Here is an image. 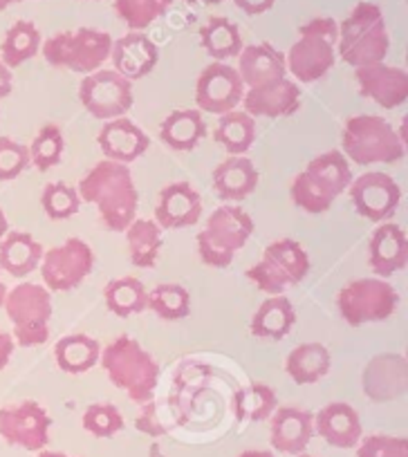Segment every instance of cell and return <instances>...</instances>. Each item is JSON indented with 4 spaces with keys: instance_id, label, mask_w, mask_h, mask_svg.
I'll list each match as a JSON object with an SVG mask.
<instances>
[{
    "instance_id": "74e56055",
    "label": "cell",
    "mask_w": 408,
    "mask_h": 457,
    "mask_svg": "<svg viewBox=\"0 0 408 457\" xmlns=\"http://www.w3.org/2000/svg\"><path fill=\"white\" fill-rule=\"evenodd\" d=\"M148 307L162 320H182L191 314V294L178 283H162L148 294Z\"/></svg>"
},
{
    "instance_id": "8992f818",
    "label": "cell",
    "mask_w": 408,
    "mask_h": 457,
    "mask_svg": "<svg viewBox=\"0 0 408 457\" xmlns=\"http://www.w3.org/2000/svg\"><path fill=\"white\" fill-rule=\"evenodd\" d=\"M254 234V220L243 206L222 204L207 218V224L197 234V256L207 267L227 270L236 253L247 245Z\"/></svg>"
},
{
    "instance_id": "91938a15",
    "label": "cell",
    "mask_w": 408,
    "mask_h": 457,
    "mask_svg": "<svg viewBox=\"0 0 408 457\" xmlns=\"http://www.w3.org/2000/svg\"><path fill=\"white\" fill-rule=\"evenodd\" d=\"M294 457H317V455H308V453H301V455H294Z\"/></svg>"
},
{
    "instance_id": "2e32d148",
    "label": "cell",
    "mask_w": 408,
    "mask_h": 457,
    "mask_svg": "<svg viewBox=\"0 0 408 457\" xmlns=\"http://www.w3.org/2000/svg\"><path fill=\"white\" fill-rule=\"evenodd\" d=\"M362 388L371 402L386 403L404 397L408 388V361L404 354L384 353L372 357L362 372Z\"/></svg>"
},
{
    "instance_id": "5bb4252c",
    "label": "cell",
    "mask_w": 408,
    "mask_h": 457,
    "mask_svg": "<svg viewBox=\"0 0 408 457\" xmlns=\"http://www.w3.org/2000/svg\"><path fill=\"white\" fill-rule=\"evenodd\" d=\"M245 83L238 70L225 61H213L196 81V104L200 112L225 114L243 104Z\"/></svg>"
},
{
    "instance_id": "4316f807",
    "label": "cell",
    "mask_w": 408,
    "mask_h": 457,
    "mask_svg": "<svg viewBox=\"0 0 408 457\" xmlns=\"http://www.w3.org/2000/svg\"><path fill=\"white\" fill-rule=\"evenodd\" d=\"M43 245L25 231H7L0 240V271L14 278H25L38 270L43 261Z\"/></svg>"
},
{
    "instance_id": "c3c4849f",
    "label": "cell",
    "mask_w": 408,
    "mask_h": 457,
    "mask_svg": "<svg viewBox=\"0 0 408 457\" xmlns=\"http://www.w3.org/2000/svg\"><path fill=\"white\" fill-rule=\"evenodd\" d=\"M234 5L247 16H261L276 5V0H234Z\"/></svg>"
},
{
    "instance_id": "44dd1931",
    "label": "cell",
    "mask_w": 408,
    "mask_h": 457,
    "mask_svg": "<svg viewBox=\"0 0 408 457\" xmlns=\"http://www.w3.org/2000/svg\"><path fill=\"white\" fill-rule=\"evenodd\" d=\"M301 108V87L287 77L280 81L270 83L262 87H249L243 96V110L252 114L254 120L267 117V120H280L289 117Z\"/></svg>"
},
{
    "instance_id": "6da1fadb",
    "label": "cell",
    "mask_w": 408,
    "mask_h": 457,
    "mask_svg": "<svg viewBox=\"0 0 408 457\" xmlns=\"http://www.w3.org/2000/svg\"><path fill=\"white\" fill-rule=\"evenodd\" d=\"M77 191L81 202H90L99 209L101 222L108 231L121 234L137 218L139 193L133 173L126 164H117L111 160L96 162L83 175Z\"/></svg>"
},
{
    "instance_id": "f6af8a7d",
    "label": "cell",
    "mask_w": 408,
    "mask_h": 457,
    "mask_svg": "<svg viewBox=\"0 0 408 457\" xmlns=\"http://www.w3.org/2000/svg\"><path fill=\"white\" fill-rule=\"evenodd\" d=\"M354 448L357 457H408V439L395 435H368Z\"/></svg>"
},
{
    "instance_id": "f5cc1de1",
    "label": "cell",
    "mask_w": 408,
    "mask_h": 457,
    "mask_svg": "<svg viewBox=\"0 0 408 457\" xmlns=\"http://www.w3.org/2000/svg\"><path fill=\"white\" fill-rule=\"evenodd\" d=\"M7 231H10V222H7V215H5V211L0 209V240L5 238V236H7Z\"/></svg>"
},
{
    "instance_id": "52a82bcc",
    "label": "cell",
    "mask_w": 408,
    "mask_h": 457,
    "mask_svg": "<svg viewBox=\"0 0 408 457\" xmlns=\"http://www.w3.org/2000/svg\"><path fill=\"white\" fill-rule=\"evenodd\" d=\"M341 153L359 166L395 164L406 155V144L379 114L350 117L341 135Z\"/></svg>"
},
{
    "instance_id": "e0dca14e",
    "label": "cell",
    "mask_w": 408,
    "mask_h": 457,
    "mask_svg": "<svg viewBox=\"0 0 408 457\" xmlns=\"http://www.w3.org/2000/svg\"><path fill=\"white\" fill-rule=\"evenodd\" d=\"M354 79H357L359 95L368 96L377 105L386 110L399 108L408 99V74L406 70L395 68V65L381 63L363 65L354 68Z\"/></svg>"
},
{
    "instance_id": "f546056e",
    "label": "cell",
    "mask_w": 408,
    "mask_h": 457,
    "mask_svg": "<svg viewBox=\"0 0 408 457\" xmlns=\"http://www.w3.org/2000/svg\"><path fill=\"white\" fill-rule=\"evenodd\" d=\"M261 261H265L285 280L287 287L289 285H301L303 280L308 278L310 267H312L308 252L301 247V243L292 238H283L267 245Z\"/></svg>"
},
{
    "instance_id": "cb8c5ba5",
    "label": "cell",
    "mask_w": 408,
    "mask_h": 457,
    "mask_svg": "<svg viewBox=\"0 0 408 457\" xmlns=\"http://www.w3.org/2000/svg\"><path fill=\"white\" fill-rule=\"evenodd\" d=\"M314 435L335 448H354L363 437L359 412L346 402H332L314 415Z\"/></svg>"
},
{
    "instance_id": "e575fe53",
    "label": "cell",
    "mask_w": 408,
    "mask_h": 457,
    "mask_svg": "<svg viewBox=\"0 0 408 457\" xmlns=\"http://www.w3.org/2000/svg\"><path fill=\"white\" fill-rule=\"evenodd\" d=\"M41 32L37 25L32 21H16L0 43V61L10 70H14L25 61L34 59L41 52Z\"/></svg>"
},
{
    "instance_id": "8d00e7d4",
    "label": "cell",
    "mask_w": 408,
    "mask_h": 457,
    "mask_svg": "<svg viewBox=\"0 0 408 457\" xmlns=\"http://www.w3.org/2000/svg\"><path fill=\"white\" fill-rule=\"evenodd\" d=\"M104 301L111 314L117 319H129L133 314H142L148 307V292L144 283L133 276H124V278L111 280L104 287Z\"/></svg>"
},
{
    "instance_id": "f907efd6",
    "label": "cell",
    "mask_w": 408,
    "mask_h": 457,
    "mask_svg": "<svg viewBox=\"0 0 408 457\" xmlns=\"http://www.w3.org/2000/svg\"><path fill=\"white\" fill-rule=\"evenodd\" d=\"M12 90H14V77H12V70L0 61V99L10 96Z\"/></svg>"
},
{
    "instance_id": "4dcf8cb0",
    "label": "cell",
    "mask_w": 408,
    "mask_h": 457,
    "mask_svg": "<svg viewBox=\"0 0 408 457\" xmlns=\"http://www.w3.org/2000/svg\"><path fill=\"white\" fill-rule=\"evenodd\" d=\"M294 325H296V310L283 294V296H270L267 301H262V305L254 314L249 329L258 338L280 341L292 332Z\"/></svg>"
},
{
    "instance_id": "d6986e66",
    "label": "cell",
    "mask_w": 408,
    "mask_h": 457,
    "mask_svg": "<svg viewBox=\"0 0 408 457\" xmlns=\"http://www.w3.org/2000/svg\"><path fill=\"white\" fill-rule=\"evenodd\" d=\"M96 144H99L101 153L106 155V160L129 166L148 151L151 139L129 117H117V120H111L101 126Z\"/></svg>"
},
{
    "instance_id": "ee69618b",
    "label": "cell",
    "mask_w": 408,
    "mask_h": 457,
    "mask_svg": "<svg viewBox=\"0 0 408 457\" xmlns=\"http://www.w3.org/2000/svg\"><path fill=\"white\" fill-rule=\"evenodd\" d=\"M32 164L29 148L12 137H0V182H12Z\"/></svg>"
},
{
    "instance_id": "7402d4cb",
    "label": "cell",
    "mask_w": 408,
    "mask_h": 457,
    "mask_svg": "<svg viewBox=\"0 0 408 457\" xmlns=\"http://www.w3.org/2000/svg\"><path fill=\"white\" fill-rule=\"evenodd\" d=\"M270 444L285 455H301L314 437V417L303 408H276L270 417Z\"/></svg>"
},
{
    "instance_id": "7bdbcfd3",
    "label": "cell",
    "mask_w": 408,
    "mask_h": 457,
    "mask_svg": "<svg viewBox=\"0 0 408 457\" xmlns=\"http://www.w3.org/2000/svg\"><path fill=\"white\" fill-rule=\"evenodd\" d=\"M81 424L92 437L108 439L124 430V417L115 403H92L83 412Z\"/></svg>"
},
{
    "instance_id": "ffe728a7",
    "label": "cell",
    "mask_w": 408,
    "mask_h": 457,
    "mask_svg": "<svg viewBox=\"0 0 408 457\" xmlns=\"http://www.w3.org/2000/svg\"><path fill=\"white\" fill-rule=\"evenodd\" d=\"M202 218V200L200 193L188 182L169 184L160 191V200L155 206V222L162 231H175V228H187L200 222Z\"/></svg>"
},
{
    "instance_id": "ac0fdd59",
    "label": "cell",
    "mask_w": 408,
    "mask_h": 457,
    "mask_svg": "<svg viewBox=\"0 0 408 457\" xmlns=\"http://www.w3.org/2000/svg\"><path fill=\"white\" fill-rule=\"evenodd\" d=\"M368 265L377 278H390L408 265V238L399 224L381 222L368 240Z\"/></svg>"
},
{
    "instance_id": "9f6ffc18",
    "label": "cell",
    "mask_w": 408,
    "mask_h": 457,
    "mask_svg": "<svg viewBox=\"0 0 408 457\" xmlns=\"http://www.w3.org/2000/svg\"><path fill=\"white\" fill-rule=\"evenodd\" d=\"M184 3H200V5H218L222 0H184Z\"/></svg>"
},
{
    "instance_id": "60d3db41",
    "label": "cell",
    "mask_w": 408,
    "mask_h": 457,
    "mask_svg": "<svg viewBox=\"0 0 408 457\" xmlns=\"http://www.w3.org/2000/svg\"><path fill=\"white\" fill-rule=\"evenodd\" d=\"M63 151H65L63 130L54 124H47L38 130L32 146H29V162L34 164V169L46 173V170L54 169L56 164H61V160H63Z\"/></svg>"
},
{
    "instance_id": "ab89813d",
    "label": "cell",
    "mask_w": 408,
    "mask_h": 457,
    "mask_svg": "<svg viewBox=\"0 0 408 457\" xmlns=\"http://www.w3.org/2000/svg\"><path fill=\"white\" fill-rule=\"evenodd\" d=\"M173 0H115V12L130 32H144L171 10Z\"/></svg>"
},
{
    "instance_id": "603a6c76",
    "label": "cell",
    "mask_w": 408,
    "mask_h": 457,
    "mask_svg": "<svg viewBox=\"0 0 408 457\" xmlns=\"http://www.w3.org/2000/svg\"><path fill=\"white\" fill-rule=\"evenodd\" d=\"M111 61L115 72L129 81H139L155 70L160 50L144 32H129L112 41Z\"/></svg>"
},
{
    "instance_id": "d4e9b609",
    "label": "cell",
    "mask_w": 408,
    "mask_h": 457,
    "mask_svg": "<svg viewBox=\"0 0 408 457\" xmlns=\"http://www.w3.org/2000/svg\"><path fill=\"white\" fill-rule=\"evenodd\" d=\"M238 74L245 83V90L249 87H262L270 83L280 81L287 77V65L285 54L276 50L270 43H254L240 50L238 54Z\"/></svg>"
},
{
    "instance_id": "5b68a950",
    "label": "cell",
    "mask_w": 408,
    "mask_h": 457,
    "mask_svg": "<svg viewBox=\"0 0 408 457\" xmlns=\"http://www.w3.org/2000/svg\"><path fill=\"white\" fill-rule=\"evenodd\" d=\"M339 23L330 16H319L298 28V38L285 54L287 72L298 83L321 81L337 63Z\"/></svg>"
},
{
    "instance_id": "f1b7e54d",
    "label": "cell",
    "mask_w": 408,
    "mask_h": 457,
    "mask_svg": "<svg viewBox=\"0 0 408 457\" xmlns=\"http://www.w3.org/2000/svg\"><path fill=\"white\" fill-rule=\"evenodd\" d=\"M332 354L323 343H301L287 354L285 372L296 386H312L330 372Z\"/></svg>"
},
{
    "instance_id": "bcb514c9",
    "label": "cell",
    "mask_w": 408,
    "mask_h": 457,
    "mask_svg": "<svg viewBox=\"0 0 408 457\" xmlns=\"http://www.w3.org/2000/svg\"><path fill=\"white\" fill-rule=\"evenodd\" d=\"M245 276H247V278L252 280V283L256 285L261 292H265L267 296H283L285 289H287L285 280L280 278V276L276 274V271L271 270L265 261H261V262H256V265L249 267L247 274Z\"/></svg>"
},
{
    "instance_id": "7a4b0ae2",
    "label": "cell",
    "mask_w": 408,
    "mask_h": 457,
    "mask_svg": "<svg viewBox=\"0 0 408 457\" xmlns=\"http://www.w3.org/2000/svg\"><path fill=\"white\" fill-rule=\"evenodd\" d=\"M99 363L106 370L108 379L124 390L135 403L153 402L160 381V363L148 350L142 348L137 338L120 334L101 350Z\"/></svg>"
},
{
    "instance_id": "b9f144b4",
    "label": "cell",
    "mask_w": 408,
    "mask_h": 457,
    "mask_svg": "<svg viewBox=\"0 0 408 457\" xmlns=\"http://www.w3.org/2000/svg\"><path fill=\"white\" fill-rule=\"evenodd\" d=\"M41 206L50 220H68L81 209V197L74 187L65 182L46 184L41 193Z\"/></svg>"
},
{
    "instance_id": "681fc988",
    "label": "cell",
    "mask_w": 408,
    "mask_h": 457,
    "mask_svg": "<svg viewBox=\"0 0 408 457\" xmlns=\"http://www.w3.org/2000/svg\"><path fill=\"white\" fill-rule=\"evenodd\" d=\"M16 341L12 334L0 332V370H5L7 363L12 361V354H14Z\"/></svg>"
},
{
    "instance_id": "3957f363",
    "label": "cell",
    "mask_w": 408,
    "mask_h": 457,
    "mask_svg": "<svg viewBox=\"0 0 408 457\" xmlns=\"http://www.w3.org/2000/svg\"><path fill=\"white\" fill-rule=\"evenodd\" d=\"M353 182L350 162L341 151H328L310 160L305 170L296 175L289 195L294 204L305 213H326L341 193L348 191Z\"/></svg>"
},
{
    "instance_id": "277c9868",
    "label": "cell",
    "mask_w": 408,
    "mask_h": 457,
    "mask_svg": "<svg viewBox=\"0 0 408 457\" xmlns=\"http://www.w3.org/2000/svg\"><path fill=\"white\" fill-rule=\"evenodd\" d=\"M388 28L375 3H359L339 23L337 54L353 68L381 63L388 56Z\"/></svg>"
},
{
    "instance_id": "83f0119b",
    "label": "cell",
    "mask_w": 408,
    "mask_h": 457,
    "mask_svg": "<svg viewBox=\"0 0 408 457\" xmlns=\"http://www.w3.org/2000/svg\"><path fill=\"white\" fill-rule=\"evenodd\" d=\"M204 135H207V124L197 108L173 110L160 126V139L178 153L193 151L204 139Z\"/></svg>"
},
{
    "instance_id": "db71d44e",
    "label": "cell",
    "mask_w": 408,
    "mask_h": 457,
    "mask_svg": "<svg viewBox=\"0 0 408 457\" xmlns=\"http://www.w3.org/2000/svg\"><path fill=\"white\" fill-rule=\"evenodd\" d=\"M37 457H72V455H68V453H59V451H46V448H43V451H38Z\"/></svg>"
},
{
    "instance_id": "d6a6232c",
    "label": "cell",
    "mask_w": 408,
    "mask_h": 457,
    "mask_svg": "<svg viewBox=\"0 0 408 457\" xmlns=\"http://www.w3.org/2000/svg\"><path fill=\"white\" fill-rule=\"evenodd\" d=\"M130 262L139 270H153L162 252V228L155 220L135 218L124 231Z\"/></svg>"
},
{
    "instance_id": "816d5d0a",
    "label": "cell",
    "mask_w": 408,
    "mask_h": 457,
    "mask_svg": "<svg viewBox=\"0 0 408 457\" xmlns=\"http://www.w3.org/2000/svg\"><path fill=\"white\" fill-rule=\"evenodd\" d=\"M238 457H274L271 451H256V448H249V451H243Z\"/></svg>"
},
{
    "instance_id": "7c38bea8",
    "label": "cell",
    "mask_w": 408,
    "mask_h": 457,
    "mask_svg": "<svg viewBox=\"0 0 408 457\" xmlns=\"http://www.w3.org/2000/svg\"><path fill=\"white\" fill-rule=\"evenodd\" d=\"M38 267L50 292H72L92 274L95 253L86 240L68 238L59 247L47 249Z\"/></svg>"
},
{
    "instance_id": "7dc6e473",
    "label": "cell",
    "mask_w": 408,
    "mask_h": 457,
    "mask_svg": "<svg viewBox=\"0 0 408 457\" xmlns=\"http://www.w3.org/2000/svg\"><path fill=\"white\" fill-rule=\"evenodd\" d=\"M135 428H137L139 433L148 435V437H162V435L166 433L164 424H162L160 417H157L155 403L153 402L144 403L142 412H139L137 420H135Z\"/></svg>"
},
{
    "instance_id": "d590c367",
    "label": "cell",
    "mask_w": 408,
    "mask_h": 457,
    "mask_svg": "<svg viewBox=\"0 0 408 457\" xmlns=\"http://www.w3.org/2000/svg\"><path fill=\"white\" fill-rule=\"evenodd\" d=\"M213 139L229 155H245L256 139V120L245 110H231V112L221 114Z\"/></svg>"
},
{
    "instance_id": "4fadbf2b",
    "label": "cell",
    "mask_w": 408,
    "mask_h": 457,
    "mask_svg": "<svg viewBox=\"0 0 408 457\" xmlns=\"http://www.w3.org/2000/svg\"><path fill=\"white\" fill-rule=\"evenodd\" d=\"M52 417L38 402H21L0 408V437L12 446L38 453L50 444Z\"/></svg>"
},
{
    "instance_id": "1f68e13d",
    "label": "cell",
    "mask_w": 408,
    "mask_h": 457,
    "mask_svg": "<svg viewBox=\"0 0 408 457\" xmlns=\"http://www.w3.org/2000/svg\"><path fill=\"white\" fill-rule=\"evenodd\" d=\"M101 345L87 334H68L54 345L56 366L68 375H83L99 363Z\"/></svg>"
},
{
    "instance_id": "6f0895ef",
    "label": "cell",
    "mask_w": 408,
    "mask_h": 457,
    "mask_svg": "<svg viewBox=\"0 0 408 457\" xmlns=\"http://www.w3.org/2000/svg\"><path fill=\"white\" fill-rule=\"evenodd\" d=\"M16 3H23V0H0V12L7 10V7L16 5Z\"/></svg>"
},
{
    "instance_id": "f35d334b",
    "label": "cell",
    "mask_w": 408,
    "mask_h": 457,
    "mask_svg": "<svg viewBox=\"0 0 408 457\" xmlns=\"http://www.w3.org/2000/svg\"><path fill=\"white\" fill-rule=\"evenodd\" d=\"M279 408V397L267 384H252L236 395V417L243 421H265Z\"/></svg>"
},
{
    "instance_id": "30bf717a",
    "label": "cell",
    "mask_w": 408,
    "mask_h": 457,
    "mask_svg": "<svg viewBox=\"0 0 408 457\" xmlns=\"http://www.w3.org/2000/svg\"><path fill=\"white\" fill-rule=\"evenodd\" d=\"M399 296L384 278H357L341 287L337 296L339 316L350 328L388 320L397 310Z\"/></svg>"
},
{
    "instance_id": "9c48e42d",
    "label": "cell",
    "mask_w": 408,
    "mask_h": 457,
    "mask_svg": "<svg viewBox=\"0 0 408 457\" xmlns=\"http://www.w3.org/2000/svg\"><path fill=\"white\" fill-rule=\"evenodd\" d=\"M7 319L14 328V341L23 348H37L50 338L52 294L46 285L21 283L7 292Z\"/></svg>"
},
{
    "instance_id": "8fae6325",
    "label": "cell",
    "mask_w": 408,
    "mask_h": 457,
    "mask_svg": "<svg viewBox=\"0 0 408 457\" xmlns=\"http://www.w3.org/2000/svg\"><path fill=\"white\" fill-rule=\"evenodd\" d=\"M79 99L96 121L126 117L135 104L133 81L124 79L115 70H96L81 81Z\"/></svg>"
},
{
    "instance_id": "11a10c76",
    "label": "cell",
    "mask_w": 408,
    "mask_h": 457,
    "mask_svg": "<svg viewBox=\"0 0 408 457\" xmlns=\"http://www.w3.org/2000/svg\"><path fill=\"white\" fill-rule=\"evenodd\" d=\"M5 298H7V287L5 283H3V278H0V307L5 305Z\"/></svg>"
},
{
    "instance_id": "484cf974",
    "label": "cell",
    "mask_w": 408,
    "mask_h": 457,
    "mask_svg": "<svg viewBox=\"0 0 408 457\" xmlns=\"http://www.w3.org/2000/svg\"><path fill=\"white\" fill-rule=\"evenodd\" d=\"M258 182H261V175H258L256 166L243 155H231L213 170V188H216L218 197L231 202V204L247 200L258 188Z\"/></svg>"
},
{
    "instance_id": "680465c9",
    "label": "cell",
    "mask_w": 408,
    "mask_h": 457,
    "mask_svg": "<svg viewBox=\"0 0 408 457\" xmlns=\"http://www.w3.org/2000/svg\"><path fill=\"white\" fill-rule=\"evenodd\" d=\"M148 457H164V455H162L160 446H157V444H153V446H151V451H148Z\"/></svg>"
},
{
    "instance_id": "836d02e7",
    "label": "cell",
    "mask_w": 408,
    "mask_h": 457,
    "mask_svg": "<svg viewBox=\"0 0 408 457\" xmlns=\"http://www.w3.org/2000/svg\"><path fill=\"white\" fill-rule=\"evenodd\" d=\"M200 46L213 61H229L243 50V37L234 21L225 16H212L207 25L200 28Z\"/></svg>"
},
{
    "instance_id": "ba28073f",
    "label": "cell",
    "mask_w": 408,
    "mask_h": 457,
    "mask_svg": "<svg viewBox=\"0 0 408 457\" xmlns=\"http://www.w3.org/2000/svg\"><path fill=\"white\" fill-rule=\"evenodd\" d=\"M112 37L95 28L59 32L43 43V59L56 70L92 74L111 59Z\"/></svg>"
},
{
    "instance_id": "9a60e30c",
    "label": "cell",
    "mask_w": 408,
    "mask_h": 457,
    "mask_svg": "<svg viewBox=\"0 0 408 457\" xmlns=\"http://www.w3.org/2000/svg\"><path fill=\"white\" fill-rule=\"evenodd\" d=\"M348 193L357 213L377 224L393 218L399 202H402V191H399L397 182L390 175L379 173V170L359 175L357 179L350 182Z\"/></svg>"
}]
</instances>
